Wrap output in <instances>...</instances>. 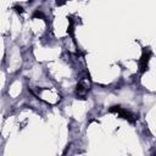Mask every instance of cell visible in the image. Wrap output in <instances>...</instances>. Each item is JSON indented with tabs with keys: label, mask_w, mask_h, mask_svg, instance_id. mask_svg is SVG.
Returning a JSON list of instances; mask_svg holds the SVG:
<instances>
[{
	"label": "cell",
	"mask_w": 156,
	"mask_h": 156,
	"mask_svg": "<svg viewBox=\"0 0 156 156\" xmlns=\"http://www.w3.org/2000/svg\"><path fill=\"white\" fill-rule=\"evenodd\" d=\"M15 9H16V11H17L19 14H21V12H22V8H21V6H20V8H19V6H16Z\"/></svg>",
	"instance_id": "8992f818"
},
{
	"label": "cell",
	"mask_w": 156,
	"mask_h": 156,
	"mask_svg": "<svg viewBox=\"0 0 156 156\" xmlns=\"http://www.w3.org/2000/svg\"><path fill=\"white\" fill-rule=\"evenodd\" d=\"M56 4L57 5H63L65 4V0H56Z\"/></svg>",
	"instance_id": "5b68a950"
},
{
	"label": "cell",
	"mask_w": 156,
	"mask_h": 156,
	"mask_svg": "<svg viewBox=\"0 0 156 156\" xmlns=\"http://www.w3.org/2000/svg\"><path fill=\"white\" fill-rule=\"evenodd\" d=\"M89 89H90L89 79H83V80H80V82L78 83V85H77L76 94H77V96L80 98V99H84V98L87 96V94H88Z\"/></svg>",
	"instance_id": "7a4b0ae2"
},
{
	"label": "cell",
	"mask_w": 156,
	"mask_h": 156,
	"mask_svg": "<svg viewBox=\"0 0 156 156\" xmlns=\"http://www.w3.org/2000/svg\"><path fill=\"white\" fill-rule=\"evenodd\" d=\"M33 17H40V19H44V15H43V12H40V11H37V12H34Z\"/></svg>",
	"instance_id": "277c9868"
},
{
	"label": "cell",
	"mask_w": 156,
	"mask_h": 156,
	"mask_svg": "<svg viewBox=\"0 0 156 156\" xmlns=\"http://www.w3.org/2000/svg\"><path fill=\"white\" fill-rule=\"evenodd\" d=\"M109 111H110V112H115V113H117L120 117H122V118L127 120V121H128V122H131V123L135 122V121L138 120V117L135 116L134 113H132L131 111H128V110H126V109L121 107V106H118V105L111 106V107H110Z\"/></svg>",
	"instance_id": "6da1fadb"
},
{
	"label": "cell",
	"mask_w": 156,
	"mask_h": 156,
	"mask_svg": "<svg viewBox=\"0 0 156 156\" xmlns=\"http://www.w3.org/2000/svg\"><path fill=\"white\" fill-rule=\"evenodd\" d=\"M150 56H151V53L148 50V51H144L140 60H139V67H140V72L144 73L148 70V62L150 60Z\"/></svg>",
	"instance_id": "3957f363"
}]
</instances>
